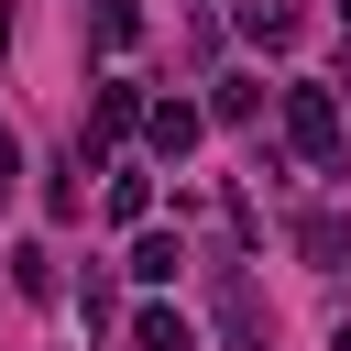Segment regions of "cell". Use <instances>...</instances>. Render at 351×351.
<instances>
[{"label":"cell","instance_id":"cell-1","mask_svg":"<svg viewBox=\"0 0 351 351\" xmlns=\"http://www.w3.org/2000/svg\"><path fill=\"white\" fill-rule=\"evenodd\" d=\"M274 110H285V143H296V154L329 176V165H340V88H318V77H285V88H274Z\"/></svg>","mask_w":351,"mask_h":351},{"label":"cell","instance_id":"cell-2","mask_svg":"<svg viewBox=\"0 0 351 351\" xmlns=\"http://www.w3.org/2000/svg\"><path fill=\"white\" fill-rule=\"evenodd\" d=\"M197 132H208V110H197V99H143V143H154L165 165H186V154H197Z\"/></svg>","mask_w":351,"mask_h":351},{"label":"cell","instance_id":"cell-3","mask_svg":"<svg viewBox=\"0 0 351 351\" xmlns=\"http://www.w3.org/2000/svg\"><path fill=\"white\" fill-rule=\"evenodd\" d=\"M121 132H143V88H132V77H99V110H88V143H77V154H99V143H121Z\"/></svg>","mask_w":351,"mask_h":351},{"label":"cell","instance_id":"cell-4","mask_svg":"<svg viewBox=\"0 0 351 351\" xmlns=\"http://www.w3.org/2000/svg\"><path fill=\"white\" fill-rule=\"evenodd\" d=\"M296 252H307L318 274H351V219H340V208H307V219H296Z\"/></svg>","mask_w":351,"mask_h":351},{"label":"cell","instance_id":"cell-5","mask_svg":"<svg viewBox=\"0 0 351 351\" xmlns=\"http://www.w3.org/2000/svg\"><path fill=\"white\" fill-rule=\"evenodd\" d=\"M219 329H230V351H274V318H263V296H252L241 274L219 285Z\"/></svg>","mask_w":351,"mask_h":351},{"label":"cell","instance_id":"cell-6","mask_svg":"<svg viewBox=\"0 0 351 351\" xmlns=\"http://www.w3.org/2000/svg\"><path fill=\"white\" fill-rule=\"evenodd\" d=\"M132 351H197L186 307H132Z\"/></svg>","mask_w":351,"mask_h":351},{"label":"cell","instance_id":"cell-7","mask_svg":"<svg viewBox=\"0 0 351 351\" xmlns=\"http://www.w3.org/2000/svg\"><path fill=\"white\" fill-rule=\"evenodd\" d=\"M176 263H186L176 230H143V241H132V285H176Z\"/></svg>","mask_w":351,"mask_h":351},{"label":"cell","instance_id":"cell-8","mask_svg":"<svg viewBox=\"0 0 351 351\" xmlns=\"http://www.w3.org/2000/svg\"><path fill=\"white\" fill-rule=\"evenodd\" d=\"M241 33H252L263 55H285V44H296V11H285V0H241Z\"/></svg>","mask_w":351,"mask_h":351},{"label":"cell","instance_id":"cell-9","mask_svg":"<svg viewBox=\"0 0 351 351\" xmlns=\"http://www.w3.org/2000/svg\"><path fill=\"white\" fill-rule=\"evenodd\" d=\"M99 208H110V219H121V230H143V219H154V176H132V165H121V176H110V197H99Z\"/></svg>","mask_w":351,"mask_h":351},{"label":"cell","instance_id":"cell-10","mask_svg":"<svg viewBox=\"0 0 351 351\" xmlns=\"http://www.w3.org/2000/svg\"><path fill=\"white\" fill-rule=\"evenodd\" d=\"M11 285H22V296H55V252L22 241V252H11Z\"/></svg>","mask_w":351,"mask_h":351},{"label":"cell","instance_id":"cell-11","mask_svg":"<svg viewBox=\"0 0 351 351\" xmlns=\"http://www.w3.org/2000/svg\"><path fill=\"white\" fill-rule=\"evenodd\" d=\"M88 22H99V44H110V55L143 33V11H132V0H88Z\"/></svg>","mask_w":351,"mask_h":351},{"label":"cell","instance_id":"cell-12","mask_svg":"<svg viewBox=\"0 0 351 351\" xmlns=\"http://www.w3.org/2000/svg\"><path fill=\"white\" fill-rule=\"evenodd\" d=\"M252 110H263V88H252V77H219V99H208V121H252Z\"/></svg>","mask_w":351,"mask_h":351},{"label":"cell","instance_id":"cell-13","mask_svg":"<svg viewBox=\"0 0 351 351\" xmlns=\"http://www.w3.org/2000/svg\"><path fill=\"white\" fill-rule=\"evenodd\" d=\"M22 186V143H11V121H0V197Z\"/></svg>","mask_w":351,"mask_h":351},{"label":"cell","instance_id":"cell-14","mask_svg":"<svg viewBox=\"0 0 351 351\" xmlns=\"http://www.w3.org/2000/svg\"><path fill=\"white\" fill-rule=\"evenodd\" d=\"M340 88H351V55H340Z\"/></svg>","mask_w":351,"mask_h":351}]
</instances>
